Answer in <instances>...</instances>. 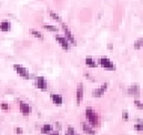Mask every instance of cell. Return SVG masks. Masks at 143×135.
<instances>
[{
	"label": "cell",
	"mask_w": 143,
	"mask_h": 135,
	"mask_svg": "<svg viewBox=\"0 0 143 135\" xmlns=\"http://www.w3.org/2000/svg\"><path fill=\"white\" fill-rule=\"evenodd\" d=\"M86 119H88V121L90 122L93 126L99 125V116H98V114H96V112H94L91 108H86Z\"/></svg>",
	"instance_id": "1"
},
{
	"label": "cell",
	"mask_w": 143,
	"mask_h": 135,
	"mask_svg": "<svg viewBox=\"0 0 143 135\" xmlns=\"http://www.w3.org/2000/svg\"><path fill=\"white\" fill-rule=\"evenodd\" d=\"M99 63L106 70H109V71H114L116 70V67H114V64L110 61L108 58H106V57H102L100 60H99Z\"/></svg>",
	"instance_id": "2"
},
{
	"label": "cell",
	"mask_w": 143,
	"mask_h": 135,
	"mask_svg": "<svg viewBox=\"0 0 143 135\" xmlns=\"http://www.w3.org/2000/svg\"><path fill=\"white\" fill-rule=\"evenodd\" d=\"M14 69L16 70L17 73H19V74L21 75L24 79H26V80H28V79L30 78V76H29V73H28V71H27V69L24 68L22 65H20V64H14Z\"/></svg>",
	"instance_id": "3"
},
{
	"label": "cell",
	"mask_w": 143,
	"mask_h": 135,
	"mask_svg": "<svg viewBox=\"0 0 143 135\" xmlns=\"http://www.w3.org/2000/svg\"><path fill=\"white\" fill-rule=\"evenodd\" d=\"M108 83H103L102 84L101 88H99V89H96V90H93V92H92V95L94 96V98H100V96L103 95V93L106 92V90L108 89Z\"/></svg>",
	"instance_id": "4"
},
{
	"label": "cell",
	"mask_w": 143,
	"mask_h": 135,
	"mask_svg": "<svg viewBox=\"0 0 143 135\" xmlns=\"http://www.w3.org/2000/svg\"><path fill=\"white\" fill-rule=\"evenodd\" d=\"M62 28H63V31H64V33L66 35H67V38H68V40L70 41L71 43H72L73 45H76V39H74V37H73V34H72V32L69 30V28L67 27V24L66 23H63L62 22Z\"/></svg>",
	"instance_id": "5"
},
{
	"label": "cell",
	"mask_w": 143,
	"mask_h": 135,
	"mask_svg": "<svg viewBox=\"0 0 143 135\" xmlns=\"http://www.w3.org/2000/svg\"><path fill=\"white\" fill-rule=\"evenodd\" d=\"M37 88L42 91L47 90V82H46V79L43 76H39L37 79Z\"/></svg>",
	"instance_id": "6"
},
{
	"label": "cell",
	"mask_w": 143,
	"mask_h": 135,
	"mask_svg": "<svg viewBox=\"0 0 143 135\" xmlns=\"http://www.w3.org/2000/svg\"><path fill=\"white\" fill-rule=\"evenodd\" d=\"M82 98H83V84L80 83L78 85V89H76V103L80 104L81 101H82Z\"/></svg>",
	"instance_id": "7"
},
{
	"label": "cell",
	"mask_w": 143,
	"mask_h": 135,
	"mask_svg": "<svg viewBox=\"0 0 143 135\" xmlns=\"http://www.w3.org/2000/svg\"><path fill=\"white\" fill-rule=\"evenodd\" d=\"M56 39H57V41L59 42V44H60L66 51L69 49V44H68V41H67V39H66V38L60 37V35H56Z\"/></svg>",
	"instance_id": "8"
},
{
	"label": "cell",
	"mask_w": 143,
	"mask_h": 135,
	"mask_svg": "<svg viewBox=\"0 0 143 135\" xmlns=\"http://www.w3.org/2000/svg\"><path fill=\"white\" fill-rule=\"evenodd\" d=\"M128 93L130 95H140V88L138 84H134L132 86H130L129 90H128Z\"/></svg>",
	"instance_id": "9"
},
{
	"label": "cell",
	"mask_w": 143,
	"mask_h": 135,
	"mask_svg": "<svg viewBox=\"0 0 143 135\" xmlns=\"http://www.w3.org/2000/svg\"><path fill=\"white\" fill-rule=\"evenodd\" d=\"M19 106H20V111H21L24 114H26V115L30 113V106L28 105V104H26L24 102H20Z\"/></svg>",
	"instance_id": "10"
},
{
	"label": "cell",
	"mask_w": 143,
	"mask_h": 135,
	"mask_svg": "<svg viewBox=\"0 0 143 135\" xmlns=\"http://www.w3.org/2000/svg\"><path fill=\"white\" fill-rule=\"evenodd\" d=\"M51 100L54 102L56 104H58V105L62 104V102H63L62 96L59 95V94H51Z\"/></svg>",
	"instance_id": "11"
},
{
	"label": "cell",
	"mask_w": 143,
	"mask_h": 135,
	"mask_svg": "<svg viewBox=\"0 0 143 135\" xmlns=\"http://www.w3.org/2000/svg\"><path fill=\"white\" fill-rule=\"evenodd\" d=\"M82 126H83V131H84V133H86V134H89V135H96V132L93 131L92 129H91L90 126L88 125L86 123H82Z\"/></svg>",
	"instance_id": "12"
},
{
	"label": "cell",
	"mask_w": 143,
	"mask_h": 135,
	"mask_svg": "<svg viewBox=\"0 0 143 135\" xmlns=\"http://www.w3.org/2000/svg\"><path fill=\"white\" fill-rule=\"evenodd\" d=\"M0 30H1V31H4V32L10 30V23L7 21L1 22V23H0Z\"/></svg>",
	"instance_id": "13"
},
{
	"label": "cell",
	"mask_w": 143,
	"mask_h": 135,
	"mask_svg": "<svg viewBox=\"0 0 143 135\" xmlns=\"http://www.w3.org/2000/svg\"><path fill=\"white\" fill-rule=\"evenodd\" d=\"M86 64L88 65V67H91V68H96V64L94 63V61L91 57H86Z\"/></svg>",
	"instance_id": "14"
},
{
	"label": "cell",
	"mask_w": 143,
	"mask_h": 135,
	"mask_svg": "<svg viewBox=\"0 0 143 135\" xmlns=\"http://www.w3.org/2000/svg\"><path fill=\"white\" fill-rule=\"evenodd\" d=\"M52 130V126L49 125V124H46L41 127V133L42 134H46V133H49V132Z\"/></svg>",
	"instance_id": "15"
},
{
	"label": "cell",
	"mask_w": 143,
	"mask_h": 135,
	"mask_svg": "<svg viewBox=\"0 0 143 135\" xmlns=\"http://www.w3.org/2000/svg\"><path fill=\"white\" fill-rule=\"evenodd\" d=\"M143 45V38H140V39H138L136 41L134 42V49H138L139 50L140 48H141Z\"/></svg>",
	"instance_id": "16"
},
{
	"label": "cell",
	"mask_w": 143,
	"mask_h": 135,
	"mask_svg": "<svg viewBox=\"0 0 143 135\" xmlns=\"http://www.w3.org/2000/svg\"><path fill=\"white\" fill-rule=\"evenodd\" d=\"M43 28L47 30H50V31H54L58 32V28L57 27H53V25H49V24H43Z\"/></svg>",
	"instance_id": "17"
},
{
	"label": "cell",
	"mask_w": 143,
	"mask_h": 135,
	"mask_svg": "<svg viewBox=\"0 0 143 135\" xmlns=\"http://www.w3.org/2000/svg\"><path fill=\"white\" fill-rule=\"evenodd\" d=\"M30 32H31V34H32V35H34V37H36V38H38V39H43V35H42L41 33H40L39 31H36V30H31Z\"/></svg>",
	"instance_id": "18"
},
{
	"label": "cell",
	"mask_w": 143,
	"mask_h": 135,
	"mask_svg": "<svg viewBox=\"0 0 143 135\" xmlns=\"http://www.w3.org/2000/svg\"><path fill=\"white\" fill-rule=\"evenodd\" d=\"M50 17L52 18V19H54V20H57V21H61V18L58 16L56 12H53V11H50Z\"/></svg>",
	"instance_id": "19"
},
{
	"label": "cell",
	"mask_w": 143,
	"mask_h": 135,
	"mask_svg": "<svg viewBox=\"0 0 143 135\" xmlns=\"http://www.w3.org/2000/svg\"><path fill=\"white\" fill-rule=\"evenodd\" d=\"M134 129L136 130V131H142V130H143V124H141V123L135 124V125H134Z\"/></svg>",
	"instance_id": "20"
},
{
	"label": "cell",
	"mask_w": 143,
	"mask_h": 135,
	"mask_svg": "<svg viewBox=\"0 0 143 135\" xmlns=\"http://www.w3.org/2000/svg\"><path fill=\"white\" fill-rule=\"evenodd\" d=\"M122 119L126 120V121L129 119V113H128V111H123V112H122Z\"/></svg>",
	"instance_id": "21"
},
{
	"label": "cell",
	"mask_w": 143,
	"mask_h": 135,
	"mask_svg": "<svg viewBox=\"0 0 143 135\" xmlns=\"http://www.w3.org/2000/svg\"><path fill=\"white\" fill-rule=\"evenodd\" d=\"M134 104H135V105H136L139 109H143V104H142L140 101H134Z\"/></svg>",
	"instance_id": "22"
},
{
	"label": "cell",
	"mask_w": 143,
	"mask_h": 135,
	"mask_svg": "<svg viewBox=\"0 0 143 135\" xmlns=\"http://www.w3.org/2000/svg\"><path fill=\"white\" fill-rule=\"evenodd\" d=\"M0 108H1L2 110H8V104H6V103H2L1 105H0Z\"/></svg>",
	"instance_id": "23"
},
{
	"label": "cell",
	"mask_w": 143,
	"mask_h": 135,
	"mask_svg": "<svg viewBox=\"0 0 143 135\" xmlns=\"http://www.w3.org/2000/svg\"><path fill=\"white\" fill-rule=\"evenodd\" d=\"M16 133H17V134H21V133H22V129H19V127H17V129H16Z\"/></svg>",
	"instance_id": "24"
},
{
	"label": "cell",
	"mask_w": 143,
	"mask_h": 135,
	"mask_svg": "<svg viewBox=\"0 0 143 135\" xmlns=\"http://www.w3.org/2000/svg\"><path fill=\"white\" fill-rule=\"evenodd\" d=\"M108 47H109L110 50H112V44H111V43H110V44H108Z\"/></svg>",
	"instance_id": "25"
},
{
	"label": "cell",
	"mask_w": 143,
	"mask_h": 135,
	"mask_svg": "<svg viewBox=\"0 0 143 135\" xmlns=\"http://www.w3.org/2000/svg\"><path fill=\"white\" fill-rule=\"evenodd\" d=\"M50 135H59V133H57V132H56V133H51Z\"/></svg>",
	"instance_id": "26"
}]
</instances>
